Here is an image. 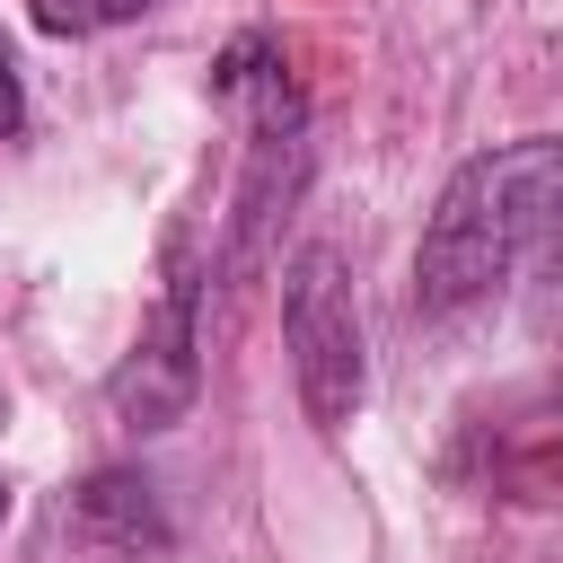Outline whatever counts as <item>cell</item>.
Listing matches in <instances>:
<instances>
[{"mask_svg":"<svg viewBox=\"0 0 563 563\" xmlns=\"http://www.w3.org/2000/svg\"><path fill=\"white\" fill-rule=\"evenodd\" d=\"M141 9H158V0H35V18H44L53 35H88V26H123V18H141Z\"/></svg>","mask_w":563,"mask_h":563,"instance_id":"obj_6","label":"cell"},{"mask_svg":"<svg viewBox=\"0 0 563 563\" xmlns=\"http://www.w3.org/2000/svg\"><path fill=\"white\" fill-rule=\"evenodd\" d=\"M563 220V141L554 132H528V141H493L475 150L431 220H422V246H413V308L422 317H457L475 308L493 282L519 273V255Z\"/></svg>","mask_w":563,"mask_h":563,"instance_id":"obj_1","label":"cell"},{"mask_svg":"<svg viewBox=\"0 0 563 563\" xmlns=\"http://www.w3.org/2000/svg\"><path fill=\"white\" fill-rule=\"evenodd\" d=\"M0 422H9V396H0Z\"/></svg>","mask_w":563,"mask_h":563,"instance_id":"obj_9","label":"cell"},{"mask_svg":"<svg viewBox=\"0 0 563 563\" xmlns=\"http://www.w3.org/2000/svg\"><path fill=\"white\" fill-rule=\"evenodd\" d=\"M194 396H202V282L176 255L150 317H141V343L106 378V405H114L123 431H176L194 413Z\"/></svg>","mask_w":563,"mask_h":563,"instance_id":"obj_3","label":"cell"},{"mask_svg":"<svg viewBox=\"0 0 563 563\" xmlns=\"http://www.w3.org/2000/svg\"><path fill=\"white\" fill-rule=\"evenodd\" d=\"M282 343H290V378L317 431H343L369 396V352H361V308H352V273L343 255L317 238L282 264Z\"/></svg>","mask_w":563,"mask_h":563,"instance_id":"obj_2","label":"cell"},{"mask_svg":"<svg viewBox=\"0 0 563 563\" xmlns=\"http://www.w3.org/2000/svg\"><path fill=\"white\" fill-rule=\"evenodd\" d=\"M18 132H26V70H18V44L0 26V141H18Z\"/></svg>","mask_w":563,"mask_h":563,"instance_id":"obj_7","label":"cell"},{"mask_svg":"<svg viewBox=\"0 0 563 563\" xmlns=\"http://www.w3.org/2000/svg\"><path fill=\"white\" fill-rule=\"evenodd\" d=\"M62 537H70V554H88V563H150V554L176 545V528H167V510H158V484H150L141 466H97V475L62 501Z\"/></svg>","mask_w":563,"mask_h":563,"instance_id":"obj_4","label":"cell"},{"mask_svg":"<svg viewBox=\"0 0 563 563\" xmlns=\"http://www.w3.org/2000/svg\"><path fill=\"white\" fill-rule=\"evenodd\" d=\"M9 501H18V484H9V475H0V519H9Z\"/></svg>","mask_w":563,"mask_h":563,"instance_id":"obj_8","label":"cell"},{"mask_svg":"<svg viewBox=\"0 0 563 563\" xmlns=\"http://www.w3.org/2000/svg\"><path fill=\"white\" fill-rule=\"evenodd\" d=\"M537 264H528V325L545 334V343H563V220L528 246Z\"/></svg>","mask_w":563,"mask_h":563,"instance_id":"obj_5","label":"cell"}]
</instances>
